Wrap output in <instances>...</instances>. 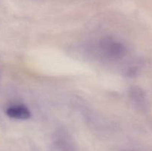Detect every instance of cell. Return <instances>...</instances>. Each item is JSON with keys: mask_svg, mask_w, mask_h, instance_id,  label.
<instances>
[{"mask_svg": "<svg viewBox=\"0 0 152 151\" xmlns=\"http://www.w3.org/2000/svg\"><path fill=\"white\" fill-rule=\"evenodd\" d=\"M98 46L100 54L109 60L121 59L126 53V48L124 44L111 37L102 38Z\"/></svg>", "mask_w": 152, "mask_h": 151, "instance_id": "obj_1", "label": "cell"}, {"mask_svg": "<svg viewBox=\"0 0 152 151\" xmlns=\"http://www.w3.org/2000/svg\"><path fill=\"white\" fill-rule=\"evenodd\" d=\"M53 147L55 151H77V146L69 133L59 130L53 137Z\"/></svg>", "mask_w": 152, "mask_h": 151, "instance_id": "obj_2", "label": "cell"}, {"mask_svg": "<svg viewBox=\"0 0 152 151\" xmlns=\"http://www.w3.org/2000/svg\"><path fill=\"white\" fill-rule=\"evenodd\" d=\"M129 99L132 105L140 111H146L148 107V100L146 94L142 89L137 86H133L129 88Z\"/></svg>", "mask_w": 152, "mask_h": 151, "instance_id": "obj_3", "label": "cell"}, {"mask_svg": "<svg viewBox=\"0 0 152 151\" xmlns=\"http://www.w3.org/2000/svg\"><path fill=\"white\" fill-rule=\"evenodd\" d=\"M5 113L7 116L16 120H27L31 116L30 110L22 105H15L8 107Z\"/></svg>", "mask_w": 152, "mask_h": 151, "instance_id": "obj_4", "label": "cell"}]
</instances>
